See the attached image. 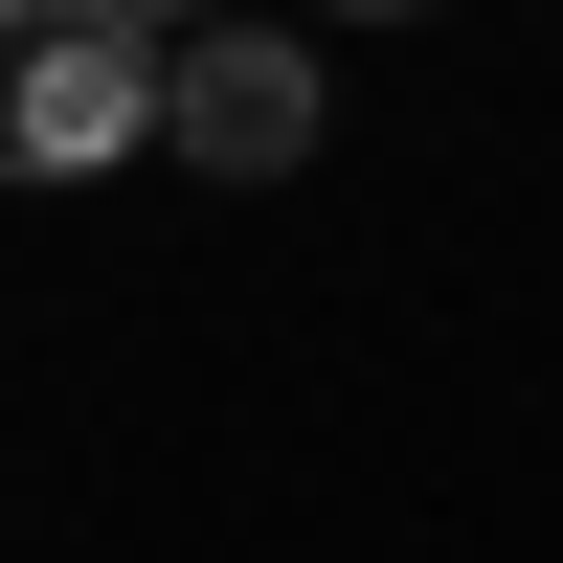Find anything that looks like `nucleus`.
<instances>
[{"label":"nucleus","instance_id":"obj_1","mask_svg":"<svg viewBox=\"0 0 563 563\" xmlns=\"http://www.w3.org/2000/svg\"><path fill=\"white\" fill-rule=\"evenodd\" d=\"M158 135V23L113 0H0V180H113Z\"/></svg>","mask_w":563,"mask_h":563},{"label":"nucleus","instance_id":"obj_2","mask_svg":"<svg viewBox=\"0 0 563 563\" xmlns=\"http://www.w3.org/2000/svg\"><path fill=\"white\" fill-rule=\"evenodd\" d=\"M158 135L203 180H294L316 158V45H271V23H180L158 45Z\"/></svg>","mask_w":563,"mask_h":563},{"label":"nucleus","instance_id":"obj_3","mask_svg":"<svg viewBox=\"0 0 563 563\" xmlns=\"http://www.w3.org/2000/svg\"><path fill=\"white\" fill-rule=\"evenodd\" d=\"M113 23H158V45H180V23H203V0H113Z\"/></svg>","mask_w":563,"mask_h":563},{"label":"nucleus","instance_id":"obj_4","mask_svg":"<svg viewBox=\"0 0 563 563\" xmlns=\"http://www.w3.org/2000/svg\"><path fill=\"white\" fill-rule=\"evenodd\" d=\"M339 23H406V0H339Z\"/></svg>","mask_w":563,"mask_h":563}]
</instances>
